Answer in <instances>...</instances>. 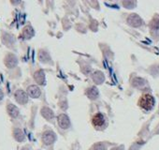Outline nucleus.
Returning <instances> with one entry per match:
<instances>
[{"mask_svg":"<svg viewBox=\"0 0 159 150\" xmlns=\"http://www.w3.org/2000/svg\"><path fill=\"white\" fill-rule=\"evenodd\" d=\"M154 98L151 94H143L139 100V105L145 111H150L154 106Z\"/></svg>","mask_w":159,"mask_h":150,"instance_id":"nucleus-1","label":"nucleus"},{"mask_svg":"<svg viewBox=\"0 0 159 150\" xmlns=\"http://www.w3.org/2000/svg\"><path fill=\"white\" fill-rule=\"evenodd\" d=\"M127 23L129 26L133 27H139L142 25V20L138 14L132 13L127 17Z\"/></svg>","mask_w":159,"mask_h":150,"instance_id":"nucleus-2","label":"nucleus"},{"mask_svg":"<svg viewBox=\"0 0 159 150\" xmlns=\"http://www.w3.org/2000/svg\"><path fill=\"white\" fill-rule=\"evenodd\" d=\"M57 121H58V125L60 128L66 129L67 128H69L70 126V121H69V118L67 115L62 114L60 115H58V118H57Z\"/></svg>","mask_w":159,"mask_h":150,"instance_id":"nucleus-3","label":"nucleus"},{"mask_svg":"<svg viewBox=\"0 0 159 150\" xmlns=\"http://www.w3.org/2000/svg\"><path fill=\"white\" fill-rule=\"evenodd\" d=\"M56 139L55 134L52 131H45L42 135V141L45 144H52Z\"/></svg>","mask_w":159,"mask_h":150,"instance_id":"nucleus-4","label":"nucleus"},{"mask_svg":"<svg viewBox=\"0 0 159 150\" xmlns=\"http://www.w3.org/2000/svg\"><path fill=\"white\" fill-rule=\"evenodd\" d=\"M15 99L20 104H25L28 101V97L25 92L23 90H18L15 93Z\"/></svg>","mask_w":159,"mask_h":150,"instance_id":"nucleus-5","label":"nucleus"},{"mask_svg":"<svg viewBox=\"0 0 159 150\" xmlns=\"http://www.w3.org/2000/svg\"><path fill=\"white\" fill-rule=\"evenodd\" d=\"M92 123L95 127H101L104 125L105 123V118H104V115L100 113L94 115L93 119H92Z\"/></svg>","mask_w":159,"mask_h":150,"instance_id":"nucleus-6","label":"nucleus"},{"mask_svg":"<svg viewBox=\"0 0 159 150\" xmlns=\"http://www.w3.org/2000/svg\"><path fill=\"white\" fill-rule=\"evenodd\" d=\"M27 92H28L29 96H31L32 98H39L41 94L40 89L37 86H30L27 88Z\"/></svg>","mask_w":159,"mask_h":150,"instance_id":"nucleus-7","label":"nucleus"},{"mask_svg":"<svg viewBox=\"0 0 159 150\" xmlns=\"http://www.w3.org/2000/svg\"><path fill=\"white\" fill-rule=\"evenodd\" d=\"M5 63L7 65L8 68H14L17 64V59L15 57V55L13 54H9L7 57H6V60H5Z\"/></svg>","mask_w":159,"mask_h":150,"instance_id":"nucleus-8","label":"nucleus"},{"mask_svg":"<svg viewBox=\"0 0 159 150\" xmlns=\"http://www.w3.org/2000/svg\"><path fill=\"white\" fill-rule=\"evenodd\" d=\"M34 78L36 80V82L39 85H43L44 81H45V75L44 72L42 70H38L35 74H34Z\"/></svg>","mask_w":159,"mask_h":150,"instance_id":"nucleus-9","label":"nucleus"},{"mask_svg":"<svg viewBox=\"0 0 159 150\" xmlns=\"http://www.w3.org/2000/svg\"><path fill=\"white\" fill-rule=\"evenodd\" d=\"M41 115H42V116H44L47 120H51V119H52L53 116H54L53 112H52L50 108H48V107H44V108L41 109Z\"/></svg>","mask_w":159,"mask_h":150,"instance_id":"nucleus-10","label":"nucleus"},{"mask_svg":"<svg viewBox=\"0 0 159 150\" xmlns=\"http://www.w3.org/2000/svg\"><path fill=\"white\" fill-rule=\"evenodd\" d=\"M8 112L10 114V115H11L12 117H16L19 115V110L15 105L12 104H9L8 105Z\"/></svg>","mask_w":159,"mask_h":150,"instance_id":"nucleus-11","label":"nucleus"},{"mask_svg":"<svg viewBox=\"0 0 159 150\" xmlns=\"http://www.w3.org/2000/svg\"><path fill=\"white\" fill-rule=\"evenodd\" d=\"M87 95L91 100H95L98 96V89L96 87H92V88L87 90Z\"/></svg>","mask_w":159,"mask_h":150,"instance_id":"nucleus-12","label":"nucleus"},{"mask_svg":"<svg viewBox=\"0 0 159 150\" xmlns=\"http://www.w3.org/2000/svg\"><path fill=\"white\" fill-rule=\"evenodd\" d=\"M23 34H24L25 38L29 39V38H31L34 35V31H33V29H32L31 26H26V27H25Z\"/></svg>","mask_w":159,"mask_h":150,"instance_id":"nucleus-13","label":"nucleus"},{"mask_svg":"<svg viewBox=\"0 0 159 150\" xmlns=\"http://www.w3.org/2000/svg\"><path fill=\"white\" fill-rule=\"evenodd\" d=\"M14 137H15V139L18 142H22L25 139L24 132L21 129H15V131H14Z\"/></svg>","mask_w":159,"mask_h":150,"instance_id":"nucleus-14","label":"nucleus"},{"mask_svg":"<svg viewBox=\"0 0 159 150\" xmlns=\"http://www.w3.org/2000/svg\"><path fill=\"white\" fill-rule=\"evenodd\" d=\"M94 80L97 82V84H101L103 81H104V76H103V74L99 71L96 72L95 75H94Z\"/></svg>","mask_w":159,"mask_h":150,"instance_id":"nucleus-15","label":"nucleus"},{"mask_svg":"<svg viewBox=\"0 0 159 150\" xmlns=\"http://www.w3.org/2000/svg\"><path fill=\"white\" fill-rule=\"evenodd\" d=\"M123 4L124 6H125V8L131 9V8H134V6L136 5V2L135 1H124Z\"/></svg>","mask_w":159,"mask_h":150,"instance_id":"nucleus-16","label":"nucleus"},{"mask_svg":"<svg viewBox=\"0 0 159 150\" xmlns=\"http://www.w3.org/2000/svg\"><path fill=\"white\" fill-rule=\"evenodd\" d=\"M3 99V92L1 91V89H0V101H1Z\"/></svg>","mask_w":159,"mask_h":150,"instance_id":"nucleus-17","label":"nucleus"},{"mask_svg":"<svg viewBox=\"0 0 159 150\" xmlns=\"http://www.w3.org/2000/svg\"><path fill=\"white\" fill-rule=\"evenodd\" d=\"M112 150H123L122 147H116V148H113Z\"/></svg>","mask_w":159,"mask_h":150,"instance_id":"nucleus-18","label":"nucleus"}]
</instances>
